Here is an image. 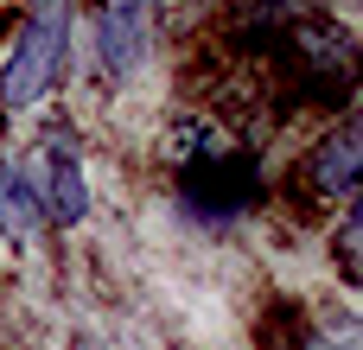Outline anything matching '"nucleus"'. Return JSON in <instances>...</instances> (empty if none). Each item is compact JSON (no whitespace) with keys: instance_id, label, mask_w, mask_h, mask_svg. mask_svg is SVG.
Instances as JSON below:
<instances>
[{"instance_id":"f257e3e1","label":"nucleus","mask_w":363,"mask_h":350,"mask_svg":"<svg viewBox=\"0 0 363 350\" xmlns=\"http://www.w3.org/2000/svg\"><path fill=\"white\" fill-rule=\"evenodd\" d=\"M70 57V0H32L6 64H0V108H32Z\"/></svg>"},{"instance_id":"f03ea898","label":"nucleus","mask_w":363,"mask_h":350,"mask_svg":"<svg viewBox=\"0 0 363 350\" xmlns=\"http://www.w3.org/2000/svg\"><path fill=\"white\" fill-rule=\"evenodd\" d=\"M287 51H294L300 70L313 77V96H319V102H345L363 83V45L345 26H332L325 13L294 19V26H287Z\"/></svg>"},{"instance_id":"7ed1b4c3","label":"nucleus","mask_w":363,"mask_h":350,"mask_svg":"<svg viewBox=\"0 0 363 350\" xmlns=\"http://www.w3.org/2000/svg\"><path fill=\"white\" fill-rule=\"evenodd\" d=\"M179 198L191 217L204 223H230L255 204V166L236 159V153H211V159H185L179 172Z\"/></svg>"},{"instance_id":"20e7f679","label":"nucleus","mask_w":363,"mask_h":350,"mask_svg":"<svg viewBox=\"0 0 363 350\" xmlns=\"http://www.w3.org/2000/svg\"><path fill=\"white\" fill-rule=\"evenodd\" d=\"M153 19H160V0H108V13H102V70L115 83H128L147 64Z\"/></svg>"},{"instance_id":"39448f33","label":"nucleus","mask_w":363,"mask_h":350,"mask_svg":"<svg viewBox=\"0 0 363 350\" xmlns=\"http://www.w3.org/2000/svg\"><path fill=\"white\" fill-rule=\"evenodd\" d=\"M26 172H32V185H38L51 223H83V210H89V185H83V159H77V147H64V140L38 147V153L26 159Z\"/></svg>"},{"instance_id":"423d86ee","label":"nucleus","mask_w":363,"mask_h":350,"mask_svg":"<svg viewBox=\"0 0 363 350\" xmlns=\"http://www.w3.org/2000/svg\"><path fill=\"white\" fill-rule=\"evenodd\" d=\"M306 166H313V185L325 198H363V102L338 128H325V140L313 147Z\"/></svg>"},{"instance_id":"0eeeda50","label":"nucleus","mask_w":363,"mask_h":350,"mask_svg":"<svg viewBox=\"0 0 363 350\" xmlns=\"http://www.w3.org/2000/svg\"><path fill=\"white\" fill-rule=\"evenodd\" d=\"M45 223L51 217H45V198H38L32 172L26 166H0V236L6 242H32Z\"/></svg>"},{"instance_id":"6e6552de","label":"nucleus","mask_w":363,"mask_h":350,"mask_svg":"<svg viewBox=\"0 0 363 350\" xmlns=\"http://www.w3.org/2000/svg\"><path fill=\"white\" fill-rule=\"evenodd\" d=\"M332 261H338V274L351 287H363V198H357V210L332 230Z\"/></svg>"},{"instance_id":"1a4fd4ad","label":"nucleus","mask_w":363,"mask_h":350,"mask_svg":"<svg viewBox=\"0 0 363 350\" xmlns=\"http://www.w3.org/2000/svg\"><path fill=\"white\" fill-rule=\"evenodd\" d=\"M306 350H363V312H325Z\"/></svg>"}]
</instances>
